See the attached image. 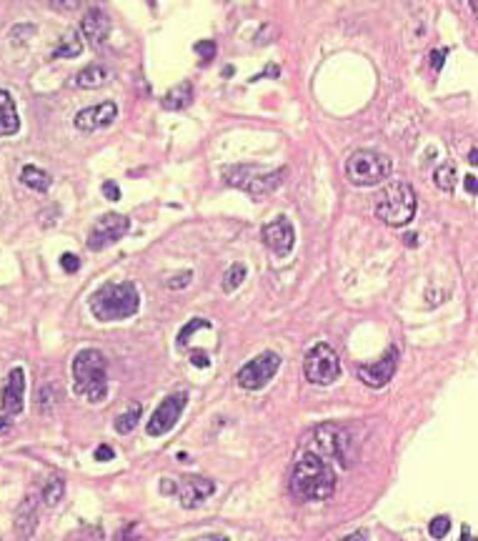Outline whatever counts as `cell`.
<instances>
[{"label": "cell", "instance_id": "1", "mask_svg": "<svg viewBox=\"0 0 478 541\" xmlns=\"http://www.w3.org/2000/svg\"><path fill=\"white\" fill-rule=\"evenodd\" d=\"M291 491L301 501H326L336 491V471L316 451H303L291 474Z\"/></svg>", "mask_w": 478, "mask_h": 541}, {"label": "cell", "instance_id": "2", "mask_svg": "<svg viewBox=\"0 0 478 541\" xmlns=\"http://www.w3.org/2000/svg\"><path fill=\"white\" fill-rule=\"evenodd\" d=\"M88 304H90V313L98 321H105V323L125 321L140 311V293L133 281H120V284L108 281L98 291H93Z\"/></svg>", "mask_w": 478, "mask_h": 541}, {"label": "cell", "instance_id": "3", "mask_svg": "<svg viewBox=\"0 0 478 541\" xmlns=\"http://www.w3.org/2000/svg\"><path fill=\"white\" fill-rule=\"evenodd\" d=\"M73 391L88 403L108 399V361L98 348H83L73 359Z\"/></svg>", "mask_w": 478, "mask_h": 541}, {"label": "cell", "instance_id": "4", "mask_svg": "<svg viewBox=\"0 0 478 541\" xmlns=\"http://www.w3.org/2000/svg\"><path fill=\"white\" fill-rule=\"evenodd\" d=\"M416 191L409 180H389L376 195V215L393 229L409 226L416 215Z\"/></svg>", "mask_w": 478, "mask_h": 541}, {"label": "cell", "instance_id": "5", "mask_svg": "<svg viewBox=\"0 0 478 541\" xmlns=\"http://www.w3.org/2000/svg\"><path fill=\"white\" fill-rule=\"evenodd\" d=\"M346 176L354 186H378L383 180H389L391 176V158L386 153L371 151V148H360L354 151L346 160Z\"/></svg>", "mask_w": 478, "mask_h": 541}, {"label": "cell", "instance_id": "6", "mask_svg": "<svg viewBox=\"0 0 478 541\" xmlns=\"http://www.w3.org/2000/svg\"><path fill=\"white\" fill-rule=\"evenodd\" d=\"M285 178V168L278 171H261L258 166H233L226 168V180L230 186H238L243 191H248L253 198L273 193Z\"/></svg>", "mask_w": 478, "mask_h": 541}, {"label": "cell", "instance_id": "7", "mask_svg": "<svg viewBox=\"0 0 478 541\" xmlns=\"http://www.w3.org/2000/svg\"><path fill=\"white\" fill-rule=\"evenodd\" d=\"M316 446H318V456H323L328 461H338L348 469L354 464V436L346 426L340 423H321L316 434Z\"/></svg>", "mask_w": 478, "mask_h": 541}, {"label": "cell", "instance_id": "8", "mask_svg": "<svg viewBox=\"0 0 478 541\" xmlns=\"http://www.w3.org/2000/svg\"><path fill=\"white\" fill-rule=\"evenodd\" d=\"M305 379L316 386H331L340 379V359L328 343H316L303 361Z\"/></svg>", "mask_w": 478, "mask_h": 541}, {"label": "cell", "instance_id": "9", "mask_svg": "<svg viewBox=\"0 0 478 541\" xmlns=\"http://www.w3.org/2000/svg\"><path fill=\"white\" fill-rule=\"evenodd\" d=\"M278 368H281V356H278L276 351H263V354H258L256 359H250L246 366L238 368L236 381L241 389L258 391V389H263L265 383L278 374Z\"/></svg>", "mask_w": 478, "mask_h": 541}, {"label": "cell", "instance_id": "10", "mask_svg": "<svg viewBox=\"0 0 478 541\" xmlns=\"http://www.w3.org/2000/svg\"><path fill=\"white\" fill-rule=\"evenodd\" d=\"M131 229V221H128V215H120V213H105L100 215L96 223H93V229L88 231V246L90 251H103L113 243H118L120 238L128 233Z\"/></svg>", "mask_w": 478, "mask_h": 541}, {"label": "cell", "instance_id": "11", "mask_svg": "<svg viewBox=\"0 0 478 541\" xmlns=\"http://www.w3.org/2000/svg\"><path fill=\"white\" fill-rule=\"evenodd\" d=\"M186 406H188L186 391H175V394L166 396V399L160 401L158 409L153 411L151 421H148V426H146L148 436H163V434H168V431L180 421Z\"/></svg>", "mask_w": 478, "mask_h": 541}, {"label": "cell", "instance_id": "12", "mask_svg": "<svg viewBox=\"0 0 478 541\" xmlns=\"http://www.w3.org/2000/svg\"><path fill=\"white\" fill-rule=\"evenodd\" d=\"M398 359H401L398 346H391L389 351H386L378 361H373V363H360V366L356 368V376L366 383L368 389H383V386L393 379L395 368H398Z\"/></svg>", "mask_w": 478, "mask_h": 541}, {"label": "cell", "instance_id": "13", "mask_svg": "<svg viewBox=\"0 0 478 541\" xmlns=\"http://www.w3.org/2000/svg\"><path fill=\"white\" fill-rule=\"evenodd\" d=\"M261 241L268 246L278 258L288 256L296 246V231H293V223L285 218V215H278L270 223H265L261 229Z\"/></svg>", "mask_w": 478, "mask_h": 541}, {"label": "cell", "instance_id": "14", "mask_svg": "<svg viewBox=\"0 0 478 541\" xmlns=\"http://www.w3.org/2000/svg\"><path fill=\"white\" fill-rule=\"evenodd\" d=\"M25 406V371L21 366H13L8 371L6 386L0 394V409L6 416H18Z\"/></svg>", "mask_w": 478, "mask_h": 541}, {"label": "cell", "instance_id": "15", "mask_svg": "<svg viewBox=\"0 0 478 541\" xmlns=\"http://www.w3.org/2000/svg\"><path fill=\"white\" fill-rule=\"evenodd\" d=\"M213 491L215 484L206 476H183L175 484V496L183 509H198Z\"/></svg>", "mask_w": 478, "mask_h": 541}, {"label": "cell", "instance_id": "16", "mask_svg": "<svg viewBox=\"0 0 478 541\" xmlns=\"http://www.w3.org/2000/svg\"><path fill=\"white\" fill-rule=\"evenodd\" d=\"M116 116H118V105L113 103V100H103V103L78 111L76 118H73V125H76L78 131L90 133V131H98V128L111 125L113 120H116Z\"/></svg>", "mask_w": 478, "mask_h": 541}, {"label": "cell", "instance_id": "17", "mask_svg": "<svg viewBox=\"0 0 478 541\" xmlns=\"http://www.w3.org/2000/svg\"><path fill=\"white\" fill-rule=\"evenodd\" d=\"M111 18L105 10L100 8H88L83 15V21H80V33H83L85 41H90V45H103L108 41V35H111Z\"/></svg>", "mask_w": 478, "mask_h": 541}, {"label": "cell", "instance_id": "18", "mask_svg": "<svg viewBox=\"0 0 478 541\" xmlns=\"http://www.w3.org/2000/svg\"><path fill=\"white\" fill-rule=\"evenodd\" d=\"M13 527H15V534L21 536V539H30L33 536L35 527H38V499H35L33 494L21 501V507L15 511Z\"/></svg>", "mask_w": 478, "mask_h": 541}, {"label": "cell", "instance_id": "19", "mask_svg": "<svg viewBox=\"0 0 478 541\" xmlns=\"http://www.w3.org/2000/svg\"><path fill=\"white\" fill-rule=\"evenodd\" d=\"M18 131H21V116L15 100L6 88H0V136H15Z\"/></svg>", "mask_w": 478, "mask_h": 541}, {"label": "cell", "instance_id": "20", "mask_svg": "<svg viewBox=\"0 0 478 541\" xmlns=\"http://www.w3.org/2000/svg\"><path fill=\"white\" fill-rule=\"evenodd\" d=\"M191 103H193V85H191V81H180L160 100V105L166 111H180V108H188Z\"/></svg>", "mask_w": 478, "mask_h": 541}, {"label": "cell", "instance_id": "21", "mask_svg": "<svg viewBox=\"0 0 478 541\" xmlns=\"http://www.w3.org/2000/svg\"><path fill=\"white\" fill-rule=\"evenodd\" d=\"M21 183L28 186L30 191H38V193H45L50 186H53V178H50L48 171H43L38 166H25L21 171Z\"/></svg>", "mask_w": 478, "mask_h": 541}, {"label": "cell", "instance_id": "22", "mask_svg": "<svg viewBox=\"0 0 478 541\" xmlns=\"http://www.w3.org/2000/svg\"><path fill=\"white\" fill-rule=\"evenodd\" d=\"M83 53V41H80V33L78 30H68L63 35L61 43H58L50 58H78Z\"/></svg>", "mask_w": 478, "mask_h": 541}, {"label": "cell", "instance_id": "23", "mask_svg": "<svg viewBox=\"0 0 478 541\" xmlns=\"http://www.w3.org/2000/svg\"><path fill=\"white\" fill-rule=\"evenodd\" d=\"M108 81V70L103 65H88L76 76V85L80 88H100Z\"/></svg>", "mask_w": 478, "mask_h": 541}, {"label": "cell", "instance_id": "24", "mask_svg": "<svg viewBox=\"0 0 478 541\" xmlns=\"http://www.w3.org/2000/svg\"><path fill=\"white\" fill-rule=\"evenodd\" d=\"M433 180H436V186L441 188V191H453V188H456V180H458L456 163H453V160H444V163L436 168Z\"/></svg>", "mask_w": 478, "mask_h": 541}, {"label": "cell", "instance_id": "25", "mask_svg": "<svg viewBox=\"0 0 478 541\" xmlns=\"http://www.w3.org/2000/svg\"><path fill=\"white\" fill-rule=\"evenodd\" d=\"M140 416H143V406H140V403H133L131 409L116 418V423H113V426H116V431H118L120 436H125V434H131V431L138 426Z\"/></svg>", "mask_w": 478, "mask_h": 541}, {"label": "cell", "instance_id": "26", "mask_svg": "<svg viewBox=\"0 0 478 541\" xmlns=\"http://www.w3.org/2000/svg\"><path fill=\"white\" fill-rule=\"evenodd\" d=\"M63 494H65V481H63V476H50L48 484L43 486V501H45L48 507H56L58 501L63 499Z\"/></svg>", "mask_w": 478, "mask_h": 541}, {"label": "cell", "instance_id": "27", "mask_svg": "<svg viewBox=\"0 0 478 541\" xmlns=\"http://www.w3.org/2000/svg\"><path fill=\"white\" fill-rule=\"evenodd\" d=\"M246 266L243 264H233L228 266V270H226V276H223V291L226 293H233L236 288H241V284L246 281Z\"/></svg>", "mask_w": 478, "mask_h": 541}, {"label": "cell", "instance_id": "28", "mask_svg": "<svg viewBox=\"0 0 478 541\" xmlns=\"http://www.w3.org/2000/svg\"><path fill=\"white\" fill-rule=\"evenodd\" d=\"M198 328H210V321L208 319H191L186 323V326L180 328V333H178V346L183 348V346H188V336L193 331H198Z\"/></svg>", "mask_w": 478, "mask_h": 541}, {"label": "cell", "instance_id": "29", "mask_svg": "<svg viewBox=\"0 0 478 541\" xmlns=\"http://www.w3.org/2000/svg\"><path fill=\"white\" fill-rule=\"evenodd\" d=\"M448 531H450L448 516H436V519L428 524V534L433 536V539H444V536H448Z\"/></svg>", "mask_w": 478, "mask_h": 541}, {"label": "cell", "instance_id": "30", "mask_svg": "<svg viewBox=\"0 0 478 541\" xmlns=\"http://www.w3.org/2000/svg\"><path fill=\"white\" fill-rule=\"evenodd\" d=\"M61 268L65 270V273H76V270L80 268V258H78L76 253H63Z\"/></svg>", "mask_w": 478, "mask_h": 541}, {"label": "cell", "instance_id": "31", "mask_svg": "<svg viewBox=\"0 0 478 541\" xmlns=\"http://www.w3.org/2000/svg\"><path fill=\"white\" fill-rule=\"evenodd\" d=\"M191 278H193V273H191V270H183V273H175V276H171L168 278V288H183V286H188L191 284Z\"/></svg>", "mask_w": 478, "mask_h": 541}, {"label": "cell", "instance_id": "32", "mask_svg": "<svg viewBox=\"0 0 478 541\" xmlns=\"http://www.w3.org/2000/svg\"><path fill=\"white\" fill-rule=\"evenodd\" d=\"M195 50L201 53L203 63H208V61H213V56H215V43H213V41H201V43H195Z\"/></svg>", "mask_w": 478, "mask_h": 541}, {"label": "cell", "instance_id": "33", "mask_svg": "<svg viewBox=\"0 0 478 541\" xmlns=\"http://www.w3.org/2000/svg\"><path fill=\"white\" fill-rule=\"evenodd\" d=\"M100 191H103V195L108 201H120V188L116 186V180H105Z\"/></svg>", "mask_w": 478, "mask_h": 541}, {"label": "cell", "instance_id": "34", "mask_svg": "<svg viewBox=\"0 0 478 541\" xmlns=\"http://www.w3.org/2000/svg\"><path fill=\"white\" fill-rule=\"evenodd\" d=\"M191 363L198 368H208L210 359H208V354H203V351H191Z\"/></svg>", "mask_w": 478, "mask_h": 541}, {"label": "cell", "instance_id": "35", "mask_svg": "<svg viewBox=\"0 0 478 541\" xmlns=\"http://www.w3.org/2000/svg\"><path fill=\"white\" fill-rule=\"evenodd\" d=\"M113 456H116V451L108 444H100L96 449V461H113Z\"/></svg>", "mask_w": 478, "mask_h": 541}, {"label": "cell", "instance_id": "36", "mask_svg": "<svg viewBox=\"0 0 478 541\" xmlns=\"http://www.w3.org/2000/svg\"><path fill=\"white\" fill-rule=\"evenodd\" d=\"M444 58H446V50H433V53H431V65H433V70H438L444 65Z\"/></svg>", "mask_w": 478, "mask_h": 541}, {"label": "cell", "instance_id": "37", "mask_svg": "<svg viewBox=\"0 0 478 541\" xmlns=\"http://www.w3.org/2000/svg\"><path fill=\"white\" fill-rule=\"evenodd\" d=\"M464 186H466V191H468V193L476 195V176H473V173L466 176V178H464Z\"/></svg>", "mask_w": 478, "mask_h": 541}, {"label": "cell", "instance_id": "38", "mask_svg": "<svg viewBox=\"0 0 478 541\" xmlns=\"http://www.w3.org/2000/svg\"><path fill=\"white\" fill-rule=\"evenodd\" d=\"M366 539H368L366 531H354V534H348L346 539H340V541H366Z\"/></svg>", "mask_w": 478, "mask_h": 541}, {"label": "cell", "instance_id": "39", "mask_svg": "<svg viewBox=\"0 0 478 541\" xmlns=\"http://www.w3.org/2000/svg\"><path fill=\"white\" fill-rule=\"evenodd\" d=\"M8 429H10V416H6V414H0V434H6Z\"/></svg>", "mask_w": 478, "mask_h": 541}, {"label": "cell", "instance_id": "40", "mask_svg": "<svg viewBox=\"0 0 478 541\" xmlns=\"http://www.w3.org/2000/svg\"><path fill=\"white\" fill-rule=\"evenodd\" d=\"M461 541H476V539H473L471 529H468V527H464V536H461Z\"/></svg>", "mask_w": 478, "mask_h": 541}, {"label": "cell", "instance_id": "41", "mask_svg": "<svg viewBox=\"0 0 478 541\" xmlns=\"http://www.w3.org/2000/svg\"><path fill=\"white\" fill-rule=\"evenodd\" d=\"M476 156H478V153H476V148H471V153H468V163H471V166H476V163H478V160H476Z\"/></svg>", "mask_w": 478, "mask_h": 541}, {"label": "cell", "instance_id": "42", "mask_svg": "<svg viewBox=\"0 0 478 541\" xmlns=\"http://www.w3.org/2000/svg\"><path fill=\"white\" fill-rule=\"evenodd\" d=\"M406 243H409V246H416V236H413V233H409V236H406Z\"/></svg>", "mask_w": 478, "mask_h": 541}, {"label": "cell", "instance_id": "43", "mask_svg": "<svg viewBox=\"0 0 478 541\" xmlns=\"http://www.w3.org/2000/svg\"><path fill=\"white\" fill-rule=\"evenodd\" d=\"M203 541H228L226 536H208V539H203Z\"/></svg>", "mask_w": 478, "mask_h": 541}]
</instances>
